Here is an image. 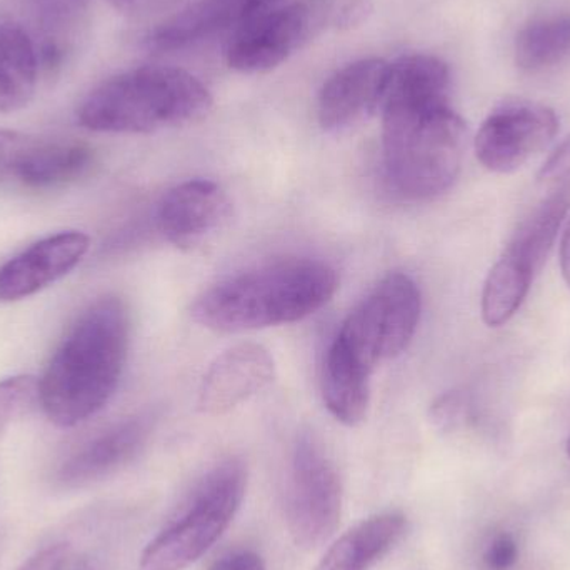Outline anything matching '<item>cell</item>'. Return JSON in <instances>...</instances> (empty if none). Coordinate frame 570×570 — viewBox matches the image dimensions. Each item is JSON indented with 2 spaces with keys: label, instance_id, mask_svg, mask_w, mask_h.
Returning <instances> with one entry per match:
<instances>
[{
  "label": "cell",
  "instance_id": "obj_16",
  "mask_svg": "<svg viewBox=\"0 0 570 570\" xmlns=\"http://www.w3.org/2000/svg\"><path fill=\"white\" fill-rule=\"evenodd\" d=\"M259 17L254 0H199L153 30L147 47L174 52L210 39L224 30H237Z\"/></svg>",
  "mask_w": 570,
  "mask_h": 570
},
{
  "label": "cell",
  "instance_id": "obj_24",
  "mask_svg": "<svg viewBox=\"0 0 570 570\" xmlns=\"http://www.w3.org/2000/svg\"><path fill=\"white\" fill-rule=\"evenodd\" d=\"M538 183L551 186L552 189L570 183V134L539 170Z\"/></svg>",
  "mask_w": 570,
  "mask_h": 570
},
{
  "label": "cell",
  "instance_id": "obj_25",
  "mask_svg": "<svg viewBox=\"0 0 570 570\" xmlns=\"http://www.w3.org/2000/svg\"><path fill=\"white\" fill-rule=\"evenodd\" d=\"M518 541L509 532L494 535L484 552V564L489 570H511L518 564Z\"/></svg>",
  "mask_w": 570,
  "mask_h": 570
},
{
  "label": "cell",
  "instance_id": "obj_4",
  "mask_svg": "<svg viewBox=\"0 0 570 570\" xmlns=\"http://www.w3.org/2000/svg\"><path fill=\"white\" fill-rule=\"evenodd\" d=\"M213 104L209 89L193 73L146 66L94 87L80 102L77 120L94 132L150 134L197 122Z\"/></svg>",
  "mask_w": 570,
  "mask_h": 570
},
{
  "label": "cell",
  "instance_id": "obj_31",
  "mask_svg": "<svg viewBox=\"0 0 570 570\" xmlns=\"http://www.w3.org/2000/svg\"><path fill=\"white\" fill-rule=\"evenodd\" d=\"M72 570H102L100 566H97L96 562L89 561V559H80V561L76 562Z\"/></svg>",
  "mask_w": 570,
  "mask_h": 570
},
{
  "label": "cell",
  "instance_id": "obj_3",
  "mask_svg": "<svg viewBox=\"0 0 570 570\" xmlns=\"http://www.w3.org/2000/svg\"><path fill=\"white\" fill-rule=\"evenodd\" d=\"M382 149L392 189L409 200H428L451 189L464 160L468 127L449 104L385 99Z\"/></svg>",
  "mask_w": 570,
  "mask_h": 570
},
{
  "label": "cell",
  "instance_id": "obj_10",
  "mask_svg": "<svg viewBox=\"0 0 570 570\" xmlns=\"http://www.w3.org/2000/svg\"><path fill=\"white\" fill-rule=\"evenodd\" d=\"M558 130V114L551 107L509 100L482 124L474 140L475 156L491 173H514L544 150Z\"/></svg>",
  "mask_w": 570,
  "mask_h": 570
},
{
  "label": "cell",
  "instance_id": "obj_29",
  "mask_svg": "<svg viewBox=\"0 0 570 570\" xmlns=\"http://www.w3.org/2000/svg\"><path fill=\"white\" fill-rule=\"evenodd\" d=\"M367 16V6L364 2H351L344 6L341 12H337L335 17V23L341 26L351 27L354 23L362 22Z\"/></svg>",
  "mask_w": 570,
  "mask_h": 570
},
{
  "label": "cell",
  "instance_id": "obj_6",
  "mask_svg": "<svg viewBox=\"0 0 570 570\" xmlns=\"http://www.w3.org/2000/svg\"><path fill=\"white\" fill-rule=\"evenodd\" d=\"M344 489L337 465L311 432L298 435L292 451L285 492V522L292 542L315 551L334 538L341 524Z\"/></svg>",
  "mask_w": 570,
  "mask_h": 570
},
{
  "label": "cell",
  "instance_id": "obj_22",
  "mask_svg": "<svg viewBox=\"0 0 570 570\" xmlns=\"http://www.w3.org/2000/svg\"><path fill=\"white\" fill-rule=\"evenodd\" d=\"M570 210V183L554 187L519 226L509 246L524 254L535 269L541 271L558 239L559 229Z\"/></svg>",
  "mask_w": 570,
  "mask_h": 570
},
{
  "label": "cell",
  "instance_id": "obj_23",
  "mask_svg": "<svg viewBox=\"0 0 570 570\" xmlns=\"http://www.w3.org/2000/svg\"><path fill=\"white\" fill-rule=\"evenodd\" d=\"M40 405V385L36 375L20 374L0 381V439L17 419Z\"/></svg>",
  "mask_w": 570,
  "mask_h": 570
},
{
  "label": "cell",
  "instance_id": "obj_19",
  "mask_svg": "<svg viewBox=\"0 0 570 570\" xmlns=\"http://www.w3.org/2000/svg\"><path fill=\"white\" fill-rule=\"evenodd\" d=\"M371 375V368L362 364L341 338L332 341L322 367V397L335 421L354 428L367 417Z\"/></svg>",
  "mask_w": 570,
  "mask_h": 570
},
{
  "label": "cell",
  "instance_id": "obj_28",
  "mask_svg": "<svg viewBox=\"0 0 570 570\" xmlns=\"http://www.w3.org/2000/svg\"><path fill=\"white\" fill-rule=\"evenodd\" d=\"M209 570H267V568L257 552L240 549V551L227 552L223 558L217 559Z\"/></svg>",
  "mask_w": 570,
  "mask_h": 570
},
{
  "label": "cell",
  "instance_id": "obj_26",
  "mask_svg": "<svg viewBox=\"0 0 570 570\" xmlns=\"http://www.w3.org/2000/svg\"><path fill=\"white\" fill-rule=\"evenodd\" d=\"M69 558V546L50 544L30 556L17 570H66Z\"/></svg>",
  "mask_w": 570,
  "mask_h": 570
},
{
  "label": "cell",
  "instance_id": "obj_20",
  "mask_svg": "<svg viewBox=\"0 0 570 570\" xmlns=\"http://www.w3.org/2000/svg\"><path fill=\"white\" fill-rule=\"evenodd\" d=\"M538 269L534 264L512 246L502 254L482 288V321L489 327L508 324L524 304Z\"/></svg>",
  "mask_w": 570,
  "mask_h": 570
},
{
  "label": "cell",
  "instance_id": "obj_1",
  "mask_svg": "<svg viewBox=\"0 0 570 570\" xmlns=\"http://www.w3.org/2000/svg\"><path fill=\"white\" fill-rule=\"evenodd\" d=\"M130 318L122 298L106 295L87 305L50 357L40 407L57 428H76L116 394L129 352Z\"/></svg>",
  "mask_w": 570,
  "mask_h": 570
},
{
  "label": "cell",
  "instance_id": "obj_30",
  "mask_svg": "<svg viewBox=\"0 0 570 570\" xmlns=\"http://www.w3.org/2000/svg\"><path fill=\"white\" fill-rule=\"evenodd\" d=\"M559 256H561L562 277H564L566 284L570 288V219L566 224L564 233H562L561 254Z\"/></svg>",
  "mask_w": 570,
  "mask_h": 570
},
{
  "label": "cell",
  "instance_id": "obj_5",
  "mask_svg": "<svg viewBox=\"0 0 570 570\" xmlns=\"http://www.w3.org/2000/svg\"><path fill=\"white\" fill-rule=\"evenodd\" d=\"M246 491L247 468L240 459L214 465L179 514L144 549L139 570H186L196 564L233 524Z\"/></svg>",
  "mask_w": 570,
  "mask_h": 570
},
{
  "label": "cell",
  "instance_id": "obj_11",
  "mask_svg": "<svg viewBox=\"0 0 570 570\" xmlns=\"http://www.w3.org/2000/svg\"><path fill=\"white\" fill-rule=\"evenodd\" d=\"M276 377L269 348L244 342L217 355L197 394V407L207 415H224L259 394Z\"/></svg>",
  "mask_w": 570,
  "mask_h": 570
},
{
  "label": "cell",
  "instance_id": "obj_2",
  "mask_svg": "<svg viewBox=\"0 0 570 570\" xmlns=\"http://www.w3.org/2000/svg\"><path fill=\"white\" fill-rule=\"evenodd\" d=\"M337 288V273L322 261H277L213 285L193 305V317L217 332L292 324L324 307Z\"/></svg>",
  "mask_w": 570,
  "mask_h": 570
},
{
  "label": "cell",
  "instance_id": "obj_13",
  "mask_svg": "<svg viewBox=\"0 0 570 570\" xmlns=\"http://www.w3.org/2000/svg\"><path fill=\"white\" fill-rule=\"evenodd\" d=\"M391 63L361 59L342 67L321 89L317 119L322 129L341 132L374 116L384 104Z\"/></svg>",
  "mask_w": 570,
  "mask_h": 570
},
{
  "label": "cell",
  "instance_id": "obj_27",
  "mask_svg": "<svg viewBox=\"0 0 570 570\" xmlns=\"http://www.w3.org/2000/svg\"><path fill=\"white\" fill-rule=\"evenodd\" d=\"M464 414V402L458 394L442 395L431 409L432 422L442 431L458 428Z\"/></svg>",
  "mask_w": 570,
  "mask_h": 570
},
{
  "label": "cell",
  "instance_id": "obj_32",
  "mask_svg": "<svg viewBox=\"0 0 570 570\" xmlns=\"http://www.w3.org/2000/svg\"><path fill=\"white\" fill-rule=\"evenodd\" d=\"M566 451H568V455L570 458V439L568 441V445H566Z\"/></svg>",
  "mask_w": 570,
  "mask_h": 570
},
{
  "label": "cell",
  "instance_id": "obj_21",
  "mask_svg": "<svg viewBox=\"0 0 570 570\" xmlns=\"http://www.w3.org/2000/svg\"><path fill=\"white\" fill-rule=\"evenodd\" d=\"M570 57V12L539 17L515 37L514 59L529 73L548 72Z\"/></svg>",
  "mask_w": 570,
  "mask_h": 570
},
{
  "label": "cell",
  "instance_id": "obj_15",
  "mask_svg": "<svg viewBox=\"0 0 570 570\" xmlns=\"http://www.w3.org/2000/svg\"><path fill=\"white\" fill-rule=\"evenodd\" d=\"M233 204L219 184L194 179L170 189L160 200V233L177 247H193L229 220Z\"/></svg>",
  "mask_w": 570,
  "mask_h": 570
},
{
  "label": "cell",
  "instance_id": "obj_9",
  "mask_svg": "<svg viewBox=\"0 0 570 570\" xmlns=\"http://www.w3.org/2000/svg\"><path fill=\"white\" fill-rule=\"evenodd\" d=\"M92 164L86 144L0 130V187L60 189L82 179Z\"/></svg>",
  "mask_w": 570,
  "mask_h": 570
},
{
  "label": "cell",
  "instance_id": "obj_17",
  "mask_svg": "<svg viewBox=\"0 0 570 570\" xmlns=\"http://www.w3.org/2000/svg\"><path fill=\"white\" fill-rule=\"evenodd\" d=\"M42 79L36 39L22 19L0 17V114L26 109Z\"/></svg>",
  "mask_w": 570,
  "mask_h": 570
},
{
  "label": "cell",
  "instance_id": "obj_14",
  "mask_svg": "<svg viewBox=\"0 0 570 570\" xmlns=\"http://www.w3.org/2000/svg\"><path fill=\"white\" fill-rule=\"evenodd\" d=\"M90 239L79 230L43 237L0 267V302L32 297L76 269L89 253Z\"/></svg>",
  "mask_w": 570,
  "mask_h": 570
},
{
  "label": "cell",
  "instance_id": "obj_18",
  "mask_svg": "<svg viewBox=\"0 0 570 570\" xmlns=\"http://www.w3.org/2000/svg\"><path fill=\"white\" fill-rule=\"evenodd\" d=\"M407 532V518L384 512L364 519L341 535L322 556L314 570H371Z\"/></svg>",
  "mask_w": 570,
  "mask_h": 570
},
{
  "label": "cell",
  "instance_id": "obj_7",
  "mask_svg": "<svg viewBox=\"0 0 570 570\" xmlns=\"http://www.w3.org/2000/svg\"><path fill=\"white\" fill-rule=\"evenodd\" d=\"M421 311V291L414 279L407 274H389L351 312L335 337L374 372L409 347Z\"/></svg>",
  "mask_w": 570,
  "mask_h": 570
},
{
  "label": "cell",
  "instance_id": "obj_8",
  "mask_svg": "<svg viewBox=\"0 0 570 570\" xmlns=\"http://www.w3.org/2000/svg\"><path fill=\"white\" fill-rule=\"evenodd\" d=\"M328 17L325 0L283 3L234 30L227 43V63L240 73L269 72L321 33Z\"/></svg>",
  "mask_w": 570,
  "mask_h": 570
},
{
  "label": "cell",
  "instance_id": "obj_12",
  "mask_svg": "<svg viewBox=\"0 0 570 570\" xmlns=\"http://www.w3.org/2000/svg\"><path fill=\"white\" fill-rule=\"evenodd\" d=\"M154 412L134 415L97 434L60 464L57 481L63 488H86L129 465L146 448L156 429Z\"/></svg>",
  "mask_w": 570,
  "mask_h": 570
}]
</instances>
